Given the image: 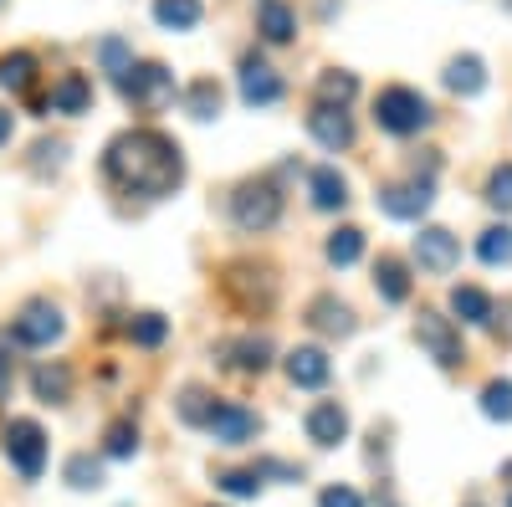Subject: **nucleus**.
I'll use <instances>...</instances> for the list:
<instances>
[{"instance_id": "f257e3e1", "label": "nucleus", "mask_w": 512, "mask_h": 507, "mask_svg": "<svg viewBox=\"0 0 512 507\" xmlns=\"http://www.w3.org/2000/svg\"><path fill=\"white\" fill-rule=\"evenodd\" d=\"M103 175H108L118 190H128V195L159 200V195H175V190H180V180H185V154H180L175 139L159 134V129H128V134H118V139L103 149Z\"/></svg>"}, {"instance_id": "f03ea898", "label": "nucleus", "mask_w": 512, "mask_h": 507, "mask_svg": "<svg viewBox=\"0 0 512 507\" xmlns=\"http://www.w3.org/2000/svg\"><path fill=\"white\" fill-rule=\"evenodd\" d=\"M221 292L246 313V318H262L277 303V272L267 262H231L221 277Z\"/></svg>"}, {"instance_id": "7ed1b4c3", "label": "nucleus", "mask_w": 512, "mask_h": 507, "mask_svg": "<svg viewBox=\"0 0 512 507\" xmlns=\"http://www.w3.org/2000/svg\"><path fill=\"white\" fill-rule=\"evenodd\" d=\"M431 103H425V93H415V88H405V82H395V88H384L379 98H374V123L384 134H395V139H410V134H420V129H431Z\"/></svg>"}, {"instance_id": "20e7f679", "label": "nucleus", "mask_w": 512, "mask_h": 507, "mask_svg": "<svg viewBox=\"0 0 512 507\" xmlns=\"http://www.w3.org/2000/svg\"><path fill=\"white\" fill-rule=\"evenodd\" d=\"M231 221L241 226V231H272L277 221H282V190L272 185V180H246V185H236V195H231Z\"/></svg>"}, {"instance_id": "39448f33", "label": "nucleus", "mask_w": 512, "mask_h": 507, "mask_svg": "<svg viewBox=\"0 0 512 507\" xmlns=\"http://www.w3.org/2000/svg\"><path fill=\"white\" fill-rule=\"evenodd\" d=\"M0 446H6L11 467H16L26 482H36L41 472H47V431H41L31 415L6 420V431H0Z\"/></svg>"}, {"instance_id": "423d86ee", "label": "nucleus", "mask_w": 512, "mask_h": 507, "mask_svg": "<svg viewBox=\"0 0 512 507\" xmlns=\"http://www.w3.org/2000/svg\"><path fill=\"white\" fill-rule=\"evenodd\" d=\"M118 93L144 113H159L169 98H175V72H169L164 62H134L118 77Z\"/></svg>"}, {"instance_id": "0eeeda50", "label": "nucleus", "mask_w": 512, "mask_h": 507, "mask_svg": "<svg viewBox=\"0 0 512 507\" xmlns=\"http://www.w3.org/2000/svg\"><path fill=\"white\" fill-rule=\"evenodd\" d=\"M62 333H67V318H62V308L52 298L21 303V313L11 323V338H16V344H26V349H52Z\"/></svg>"}, {"instance_id": "6e6552de", "label": "nucleus", "mask_w": 512, "mask_h": 507, "mask_svg": "<svg viewBox=\"0 0 512 507\" xmlns=\"http://www.w3.org/2000/svg\"><path fill=\"white\" fill-rule=\"evenodd\" d=\"M415 344L431 354L441 369H461L466 364V349H461V333H456V323L451 318H441V313H431L425 308L420 318H415Z\"/></svg>"}, {"instance_id": "1a4fd4ad", "label": "nucleus", "mask_w": 512, "mask_h": 507, "mask_svg": "<svg viewBox=\"0 0 512 507\" xmlns=\"http://www.w3.org/2000/svg\"><path fill=\"white\" fill-rule=\"evenodd\" d=\"M431 205H436V185H431V180H420V175L379 190V210H384V216H395V221H420Z\"/></svg>"}, {"instance_id": "9d476101", "label": "nucleus", "mask_w": 512, "mask_h": 507, "mask_svg": "<svg viewBox=\"0 0 512 507\" xmlns=\"http://www.w3.org/2000/svg\"><path fill=\"white\" fill-rule=\"evenodd\" d=\"M241 103H251V108H272V103H282V93H287V82H282V72L272 67V62H262V57H241Z\"/></svg>"}, {"instance_id": "9b49d317", "label": "nucleus", "mask_w": 512, "mask_h": 507, "mask_svg": "<svg viewBox=\"0 0 512 507\" xmlns=\"http://www.w3.org/2000/svg\"><path fill=\"white\" fill-rule=\"evenodd\" d=\"M205 431L216 436V446H246V441H256L262 420H256L246 405H236V400H216V410H210V420H205Z\"/></svg>"}, {"instance_id": "f8f14e48", "label": "nucleus", "mask_w": 512, "mask_h": 507, "mask_svg": "<svg viewBox=\"0 0 512 507\" xmlns=\"http://www.w3.org/2000/svg\"><path fill=\"white\" fill-rule=\"evenodd\" d=\"M415 262L425 267V272H451L456 262H461V241L446 231V226H420V236H415Z\"/></svg>"}, {"instance_id": "ddd939ff", "label": "nucleus", "mask_w": 512, "mask_h": 507, "mask_svg": "<svg viewBox=\"0 0 512 507\" xmlns=\"http://www.w3.org/2000/svg\"><path fill=\"white\" fill-rule=\"evenodd\" d=\"M216 354H221V364H231L241 374H262L272 364V338L267 333H241V338H226Z\"/></svg>"}, {"instance_id": "4468645a", "label": "nucleus", "mask_w": 512, "mask_h": 507, "mask_svg": "<svg viewBox=\"0 0 512 507\" xmlns=\"http://www.w3.org/2000/svg\"><path fill=\"white\" fill-rule=\"evenodd\" d=\"M308 323H313L323 338H354V328H359L354 308H349L344 298H333V292H318V298L308 303Z\"/></svg>"}, {"instance_id": "2eb2a0df", "label": "nucleus", "mask_w": 512, "mask_h": 507, "mask_svg": "<svg viewBox=\"0 0 512 507\" xmlns=\"http://www.w3.org/2000/svg\"><path fill=\"white\" fill-rule=\"evenodd\" d=\"M308 134H313L323 149H349V144H354V118H349L344 108L313 103V113H308Z\"/></svg>"}, {"instance_id": "dca6fc26", "label": "nucleus", "mask_w": 512, "mask_h": 507, "mask_svg": "<svg viewBox=\"0 0 512 507\" xmlns=\"http://www.w3.org/2000/svg\"><path fill=\"white\" fill-rule=\"evenodd\" d=\"M308 441H313V446L349 441V410L338 405V400H318V405L308 410Z\"/></svg>"}, {"instance_id": "f3484780", "label": "nucleus", "mask_w": 512, "mask_h": 507, "mask_svg": "<svg viewBox=\"0 0 512 507\" xmlns=\"http://www.w3.org/2000/svg\"><path fill=\"white\" fill-rule=\"evenodd\" d=\"M328 374H333V364H328V354L313 349V344H303V349L287 354V379H292L297 390H323Z\"/></svg>"}, {"instance_id": "a211bd4d", "label": "nucleus", "mask_w": 512, "mask_h": 507, "mask_svg": "<svg viewBox=\"0 0 512 507\" xmlns=\"http://www.w3.org/2000/svg\"><path fill=\"white\" fill-rule=\"evenodd\" d=\"M31 395L41 405H67L72 400V369L62 359H47V364H36L31 369Z\"/></svg>"}, {"instance_id": "6ab92c4d", "label": "nucleus", "mask_w": 512, "mask_h": 507, "mask_svg": "<svg viewBox=\"0 0 512 507\" xmlns=\"http://www.w3.org/2000/svg\"><path fill=\"white\" fill-rule=\"evenodd\" d=\"M446 88H451L456 98H477V93L487 88V62H482L477 52L451 57V62H446Z\"/></svg>"}, {"instance_id": "aec40b11", "label": "nucleus", "mask_w": 512, "mask_h": 507, "mask_svg": "<svg viewBox=\"0 0 512 507\" xmlns=\"http://www.w3.org/2000/svg\"><path fill=\"white\" fill-rule=\"evenodd\" d=\"M308 195H313L318 210H344L349 205V180L338 175L333 164H318L313 175H308Z\"/></svg>"}, {"instance_id": "412c9836", "label": "nucleus", "mask_w": 512, "mask_h": 507, "mask_svg": "<svg viewBox=\"0 0 512 507\" xmlns=\"http://www.w3.org/2000/svg\"><path fill=\"white\" fill-rule=\"evenodd\" d=\"M256 31H262L272 47L292 41V36H297V16H292L287 0H262V6H256Z\"/></svg>"}, {"instance_id": "4be33fe9", "label": "nucleus", "mask_w": 512, "mask_h": 507, "mask_svg": "<svg viewBox=\"0 0 512 507\" xmlns=\"http://www.w3.org/2000/svg\"><path fill=\"white\" fill-rule=\"evenodd\" d=\"M221 103H226V93H221V82H216V77H195L190 88H185V113H190L195 123L221 118Z\"/></svg>"}, {"instance_id": "5701e85b", "label": "nucleus", "mask_w": 512, "mask_h": 507, "mask_svg": "<svg viewBox=\"0 0 512 507\" xmlns=\"http://www.w3.org/2000/svg\"><path fill=\"white\" fill-rule=\"evenodd\" d=\"M88 103H93V82L82 72H62L52 88V108L57 113H88Z\"/></svg>"}, {"instance_id": "b1692460", "label": "nucleus", "mask_w": 512, "mask_h": 507, "mask_svg": "<svg viewBox=\"0 0 512 507\" xmlns=\"http://www.w3.org/2000/svg\"><path fill=\"white\" fill-rule=\"evenodd\" d=\"M374 287H379V298L384 303H405L410 298V272L400 257H379L374 262Z\"/></svg>"}, {"instance_id": "393cba45", "label": "nucleus", "mask_w": 512, "mask_h": 507, "mask_svg": "<svg viewBox=\"0 0 512 507\" xmlns=\"http://www.w3.org/2000/svg\"><path fill=\"white\" fill-rule=\"evenodd\" d=\"M318 103H328V108H349L354 98H359V77L354 72H338V67H328L323 77H318Z\"/></svg>"}, {"instance_id": "a878e982", "label": "nucleus", "mask_w": 512, "mask_h": 507, "mask_svg": "<svg viewBox=\"0 0 512 507\" xmlns=\"http://www.w3.org/2000/svg\"><path fill=\"white\" fill-rule=\"evenodd\" d=\"M451 313L461 318V323H492V298L482 287H451Z\"/></svg>"}, {"instance_id": "bb28decb", "label": "nucleus", "mask_w": 512, "mask_h": 507, "mask_svg": "<svg viewBox=\"0 0 512 507\" xmlns=\"http://www.w3.org/2000/svg\"><path fill=\"white\" fill-rule=\"evenodd\" d=\"M67 487L72 492H98L103 487V461L93 456V451H77V456H67Z\"/></svg>"}, {"instance_id": "cd10ccee", "label": "nucleus", "mask_w": 512, "mask_h": 507, "mask_svg": "<svg viewBox=\"0 0 512 507\" xmlns=\"http://www.w3.org/2000/svg\"><path fill=\"white\" fill-rule=\"evenodd\" d=\"M154 21L164 31H195L200 26V0H154Z\"/></svg>"}, {"instance_id": "c85d7f7f", "label": "nucleus", "mask_w": 512, "mask_h": 507, "mask_svg": "<svg viewBox=\"0 0 512 507\" xmlns=\"http://www.w3.org/2000/svg\"><path fill=\"white\" fill-rule=\"evenodd\" d=\"M36 82V57L31 52H6L0 57V88L6 93H26Z\"/></svg>"}, {"instance_id": "c756f323", "label": "nucleus", "mask_w": 512, "mask_h": 507, "mask_svg": "<svg viewBox=\"0 0 512 507\" xmlns=\"http://www.w3.org/2000/svg\"><path fill=\"white\" fill-rule=\"evenodd\" d=\"M323 251H328L333 267H354V262L364 257V231H359V226H338V231L328 236Z\"/></svg>"}, {"instance_id": "7c9ffc66", "label": "nucleus", "mask_w": 512, "mask_h": 507, "mask_svg": "<svg viewBox=\"0 0 512 507\" xmlns=\"http://www.w3.org/2000/svg\"><path fill=\"white\" fill-rule=\"evenodd\" d=\"M477 257L487 267H512V226H487L477 241Z\"/></svg>"}, {"instance_id": "2f4dec72", "label": "nucleus", "mask_w": 512, "mask_h": 507, "mask_svg": "<svg viewBox=\"0 0 512 507\" xmlns=\"http://www.w3.org/2000/svg\"><path fill=\"white\" fill-rule=\"evenodd\" d=\"M103 451H108L113 461H128V456H134V451H139V426H134V420H108Z\"/></svg>"}, {"instance_id": "473e14b6", "label": "nucleus", "mask_w": 512, "mask_h": 507, "mask_svg": "<svg viewBox=\"0 0 512 507\" xmlns=\"http://www.w3.org/2000/svg\"><path fill=\"white\" fill-rule=\"evenodd\" d=\"M482 415L512 426V379H492V385L482 390Z\"/></svg>"}, {"instance_id": "72a5a7b5", "label": "nucleus", "mask_w": 512, "mask_h": 507, "mask_svg": "<svg viewBox=\"0 0 512 507\" xmlns=\"http://www.w3.org/2000/svg\"><path fill=\"white\" fill-rule=\"evenodd\" d=\"M216 487H221V492H231V497H256V492H262V472H256V467L216 472Z\"/></svg>"}, {"instance_id": "f704fd0d", "label": "nucleus", "mask_w": 512, "mask_h": 507, "mask_svg": "<svg viewBox=\"0 0 512 507\" xmlns=\"http://www.w3.org/2000/svg\"><path fill=\"white\" fill-rule=\"evenodd\" d=\"M128 333H134V344H139V349H159V344H164V333H169V323H164L159 313H139L134 323H128Z\"/></svg>"}, {"instance_id": "c9c22d12", "label": "nucleus", "mask_w": 512, "mask_h": 507, "mask_svg": "<svg viewBox=\"0 0 512 507\" xmlns=\"http://www.w3.org/2000/svg\"><path fill=\"white\" fill-rule=\"evenodd\" d=\"M210 410H216V400H210L200 385H190V390L180 395V415L190 420V426H205V420H210Z\"/></svg>"}, {"instance_id": "e433bc0d", "label": "nucleus", "mask_w": 512, "mask_h": 507, "mask_svg": "<svg viewBox=\"0 0 512 507\" xmlns=\"http://www.w3.org/2000/svg\"><path fill=\"white\" fill-rule=\"evenodd\" d=\"M487 200L497 210H512V164H497L492 169V180H487Z\"/></svg>"}, {"instance_id": "4c0bfd02", "label": "nucleus", "mask_w": 512, "mask_h": 507, "mask_svg": "<svg viewBox=\"0 0 512 507\" xmlns=\"http://www.w3.org/2000/svg\"><path fill=\"white\" fill-rule=\"evenodd\" d=\"M98 57H103V67H108L113 77H123L128 67H134V57H128V47H123L118 36H108V41H103V47H98Z\"/></svg>"}, {"instance_id": "58836bf2", "label": "nucleus", "mask_w": 512, "mask_h": 507, "mask_svg": "<svg viewBox=\"0 0 512 507\" xmlns=\"http://www.w3.org/2000/svg\"><path fill=\"white\" fill-rule=\"evenodd\" d=\"M31 164H36V175H47V169H62V164H67V144H62V139H52V144L41 139Z\"/></svg>"}, {"instance_id": "ea45409f", "label": "nucleus", "mask_w": 512, "mask_h": 507, "mask_svg": "<svg viewBox=\"0 0 512 507\" xmlns=\"http://www.w3.org/2000/svg\"><path fill=\"white\" fill-rule=\"evenodd\" d=\"M318 507H364V497H359L354 487H323Z\"/></svg>"}, {"instance_id": "a19ab883", "label": "nucleus", "mask_w": 512, "mask_h": 507, "mask_svg": "<svg viewBox=\"0 0 512 507\" xmlns=\"http://www.w3.org/2000/svg\"><path fill=\"white\" fill-rule=\"evenodd\" d=\"M6 395H11V354L0 349V400H6Z\"/></svg>"}, {"instance_id": "79ce46f5", "label": "nucleus", "mask_w": 512, "mask_h": 507, "mask_svg": "<svg viewBox=\"0 0 512 507\" xmlns=\"http://www.w3.org/2000/svg\"><path fill=\"white\" fill-rule=\"evenodd\" d=\"M11 139V108H0V144Z\"/></svg>"}, {"instance_id": "37998d69", "label": "nucleus", "mask_w": 512, "mask_h": 507, "mask_svg": "<svg viewBox=\"0 0 512 507\" xmlns=\"http://www.w3.org/2000/svg\"><path fill=\"white\" fill-rule=\"evenodd\" d=\"M507 507H512V497H507Z\"/></svg>"}]
</instances>
